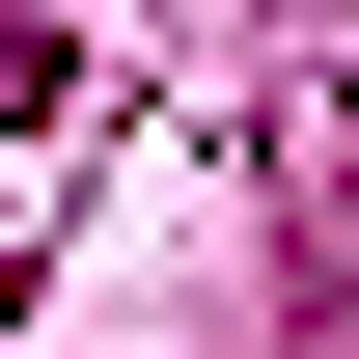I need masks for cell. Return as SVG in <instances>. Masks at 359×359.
<instances>
[{
	"instance_id": "6da1fadb",
	"label": "cell",
	"mask_w": 359,
	"mask_h": 359,
	"mask_svg": "<svg viewBox=\"0 0 359 359\" xmlns=\"http://www.w3.org/2000/svg\"><path fill=\"white\" fill-rule=\"evenodd\" d=\"M0 111H55V28H0Z\"/></svg>"
}]
</instances>
